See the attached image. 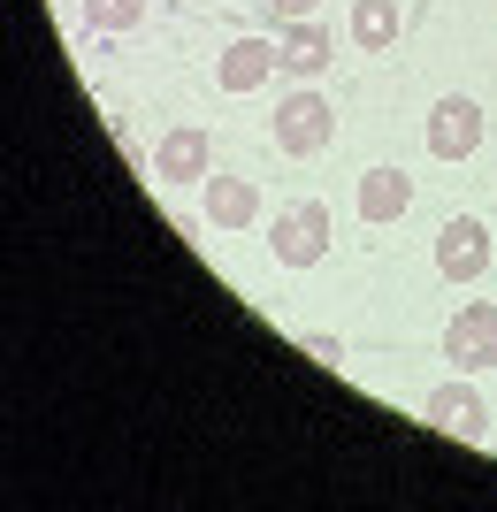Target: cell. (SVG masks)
I'll list each match as a JSON object with an SVG mask.
<instances>
[{
  "label": "cell",
  "mask_w": 497,
  "mask_h": 512,
  "mask_svg": "<svg viewBox=\"0 0 497 512\" xmlns=\"http://www.w3.org/2000/svg\"><path fill=\"white\" fill-rule=\"evenodd\" d=\"M329 138H337V107H329L314 85L283 92V107H276V146L291 153V161H314Z\"/></svg>",
  "instance_id": "1"
},
{
  "label": "cell",
  "mask_w": 497,
  "mask_h": 512,
  "mask_svg": "<svg viewBox=\"0 0 497 512\" xmlns=\"http://www.w3.org/2000/svg\"><path fill=\"white\" fill-rule=\"evenodd\" d=\"M268 253H276L283 268H314V260L329 253V207H322V199H291V207H276V222H268Z\"/></svg>",
  "instance_id": "2"
},
{
  "label": "cell",
  "mask_w": 497,
  "mask_h": 512,
  "mask_svg": "<svg viewBox=\"0 0 497 512\" xmlns=\"http://www.w3.org/2000/svg\"><path fill=\"white\" fill-rule=\"evenodd\" d=\"M444 360H452L459 375L497 367V299H467L452 321H444Z\"/></svg>",
  "instance_id": "3"
},
{
  "label": "cell",
  "mask_w": 497,
  "mask_h": 512,
  "mask_svg": "<svg viewBox=\"0 0 497 512\" xmlns=\"http://www.w3.org/2000/svg\"><path fill=\"white\" fill-rule=\"evenodd\" d=\"M429 428L436 436H452V444H490V406H482V390L467 375L429 390Z\"/></svg>",
  "instance_id": "4"
},
{
  "label": "cell",
  "mask_w": 497,
  "mask_h": 512,
  "mask_svg": "<svg viewBox=\"0 0 497 512\" xmlns=\"http://www.w3.org/2000/svg\"><path fill=\"white\" fill-rule=\"evenodd\" d=\"M482 130H490V115H482L467 92H444V100L429 107V153H436V161H467V153H482Z\"/></svg>",
  "instance_id": "5"
},
{
  "label": "cell",
  "mask_w": 497,
  "mask_h": 512,
  "mask_svg": "<svg viewBox=\"0 0 497 512\" xmlns=\"http://www.w3.org/2000/svg\"><path fill=\"white\" fill-rule=\"evenodd\" d=\"M482 268H490V230H482V214H452V222L436 230V276L475 283Z\"/></svg>",
  "instance_id": "6"
},
{
  "label": "cell",
  "mask_w": 497,
  "mask_h": 512,
  "mask_svg": "<svg viewBox=\"0 0 497 512\" xmlns=\"http://www.w3.org/2000/svg\"><path fill=\"white\" fill-rule=\"evenodd\" d=\"M153 176H161V184H207V176H215V138L199 123H176L169 138L153 146Z\"/></svg>",
  "instance_id": "7"
},
{
  "label": "cell",
  "mask_w": 497,
  "mask_h": 512,
  "mask_svg": "<svg viewBox=\"0 0 497 512\" xmlns=\"http://www.w3.org/2000/svg\"><path fill=\"white\" fill-rule=\"evenodd\" d=\"M329 54H337V39H329V23H314V16H299V23H283V39H276V62L299 77V85H314L329 69Z\"/></svg>",
  "instance_id": "8"
},
{
  "label": "cell",
  "mask_w": 497,
  "mask_h": 512,
  "mask_svg": "<svg viewBox=\"0 0 497 512\" xmlns=\"http://www.w3.org/2000/svg\"><path fill=\"white\" fill-rule=\"evenodd\" d=\"M199 214H207L215 230H253L260 184H253V176H207V184H199Z\"/></svg>",
  "instance_id": "9"
},
{
  "label": "cell",
  "mask_w": 497,
  "mask_h": 512,
  "mask_svg": "<svg viewBox=\"0 0 497 512\" xmlns=\"http://www.w3.org/2000/svg\"><path fill=\"white\" fill-rule=\"evenodd\" d=\"M276 69L283 62H276V46H268V39H230V46H222V62H215V85L222 92H260Z\"/></svg>",
  "instance_id": "10"
},
{
  "label": "cell",
  "mask_w": 497,
  "mask_h": 512,
  "mask_svg": "<svg viewBox=\"0 0 497 512\" xmlns=\"http://www.w3.org/2000/svg\"><path fill=\"white\" fill-rule=\"evenodd\" d=\"M352 199H360V222H368V230L375 222H398V214L413 207V176L406 169H368Z\"/></svg>",
  "instance_id": "11"
},
{
  "label": "cell",
  "mask_w": 497,
  "mask_h": 512,
  "mask_svg": "<svg viewBox=\"0 0 497 512\" xmlns=\"http://www.w3.org/2000/svg\"><path fill=\"white\" fill-rule=\"evenodd\" d=\"M398 0H352V39L368 46V54H390L398 46Z\"/></svg>",
  "instance_id": "12"
},
{
  "label": "cell",
  "mask_w": 497,
  "mask_h": 512,
  "mask_svg": "<svg viewBox=\"0 0 497 512\" xmlns=\"http://www.w3.org/2000/svg\"><path fill=\"white\" fill-rule=\"evenodd\" d=\"M146 0H85V31H138Z\"/></svg>",
  "instance_id": "13"
},
{
  "label": "cell",
  "mask_w": 497,
  "mask_h": 512,
  "mask_svg": "<svg viewBox=\"0 0 497 512\" xmlns=\"http://www.w3.org/2000/svg\"><path fill=\"white\" fill-rule=\"evenodd\" d=\"M306 352H314L322 367H337V360H345V337H329V329H322V337H306Z\"/></svg>",
  "instance_id": "14"
},
{
  "label": "cell",
  "mask_w": 497,
  "mask_h": 512,
  "mask_svg": "<svg viewBox=\"0 0 497 512\" xmlns=\"http://www.w3.org/2000/svg\"><path fill=\"white\" fill-rule=\"evenodd\" d=\"M268 8H276V23H299V16H314L322 0H268Z\"/></svg>",
  "instance_id": "15"
}]
</instances>
